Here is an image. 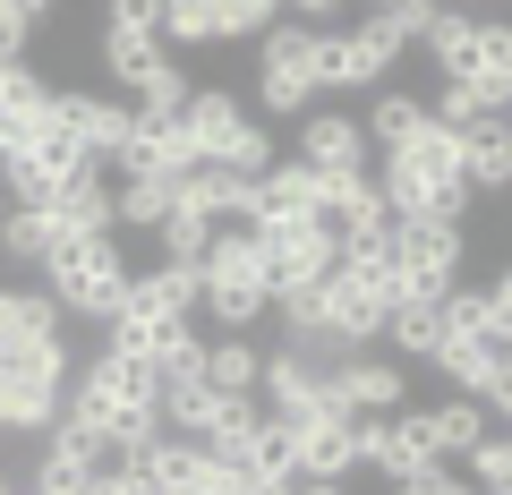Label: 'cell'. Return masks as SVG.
Returning <instances> with one entry per match:
<instances>
[{"label":"cell","mask_w":512,"mask_h":495,"mask_svg":"<svg viewBox=\"0 0 512 495\" xmlns=\"http://www.w3.org/2000/svg\"><path fill=\"white\" fill-rule=\"evenodd\" d=\"M69 410H86V419L103 427L111 453H137V444L163 427V385H154V359L103 342L94 359L69 367Z\"/></svg>","instance_id":"cell-1"},{"label":"cell","mask_w":512,"mask_h":495,"mask_svg":"<svg viewBox=\"0 0 512 495\" xmlns=\"http://www.w3.org/2000/svg\"><path fill=\"white\" fill-rule=\"evenodd\" d=\"M384 205L393 214H470V180H461V137L444 120H419L402 146H384V171H376Z\"/></svg>","instance_id":"cell-2"},{"label":"cell","mask_w":512,"mask_h":495,"mask_svg":"<svg viewBox=\"0 0 512 495\" xmlns=\"http://www.w3.org/2000/svg\"><path fill=\"white\" fill-rule=\"evenodd\" d=\"M197 274H205L197 316H214L222 333H248V325L274 316V282H265V239H256V222H214Z\"/></svg>","instance_id":"cell-3"},{"label":"cell","mask_w":512,"mask_h":495,"mask_svg":"<svg viewBox=\"0 0 512 495\" xmlns=\"http://www.w3.org/2000/svg\"><path fill=\"white\" fill-rule=\"evenodd\" d=\"M69 333H18L0 342V436H43L69 402Z\"/></svg>","instance_id":"cell-4"},{"label":"cell","mask_w":512,"mask_h":495,"mask_svg":"<svg viewBox=\"0 0 512 495\" xmlns=\"http://www.w3.org/2000/svg\"><path fill=\"white\" fill-rule=\"evenodd\" d=\"M128 274H137V265H128L120 231H69V239L52 248V257H43V291H52L69 316H94V325H103V316L120 308Z\"/></svg>","instance_id":"cell-5"},{"label":"cell","mask_w":512,"mask_h":495,"mask_svg":"<svg viewBox=\"0 0 512 495\" xmlns=\"http://www.w3.org/2000/svg\"><path fill=\"white\" fill-rule=\"evenodd\" d=\"M402 52H410L402 18L393 9H367L359 26H325L316 35V86L325 94H367V86H384V77L402 69Z\"/></svg>","instance_id":"cell-6"},{"label":"cell","mask_w":512,"mask_h":495,"mask_svg":"<svg viewBox=\"0 0 512 495\" xmlns=\"http://www.w3.org/2000/svg\"><path fill=\"white\" fill-rule=\"evenodd\" d=\"M180 120H188L197 163H231V171H265V163H274V129H265L256 103H239L231 86H188Z\"/></svg>","instance_id":"cell-7"},{"label":"cell","mask_w":512,"mask_h":495,"mask_svg":"<svg viewBox=\"0 0 512 495\" xmlns=\"http://www.w3.org/2000/svg\"><path fill=\"white\" fill-rule=\"evenodd\" d=\"M393 274H376V265H333L325 282H316V333H325V359L333 350H359V342H376L384 333V308H393Z\"/></svg>","instance_id":"cell-8"},{"label":"cell","mask_w":512,"mask_h":495,"mask_svg":"<svg viewBox=\"0 0 512 495\" xmlns=\"http://www.w3.org/2000/svg\"><path fill=\"white\" fill-rule=\"evenodd\" d=\"M461 222L453 214H393V291L402 299H444L461 282Z\"/></svg>","instance_id":"cell-9"},{"label":"cell","mask_w":512,"mask_h":495,"mask_svg":"<svg viewBox=\"0 0 512 495\" xmlns=\"http://www.w3.org/2000/svg\"><path fill=\"white\" fill-rule=\"evenodd\" d=\"M256 239H265V282L282 291H316V282L342 265V239L325 231V214H291V222H256Z\"/></svg>","instance_id":"cell-10"},{"label":"cell","mask_w":512,"mask_h":495,"mask_svg":"<svg viewBox=\"0 0 512 495\" xmlns=\"http://www.w3.org/2000/svg\"><path fill=\"white\" fill-rule=\"evenodd\" d=\"M111 461V436L86 419V410L60 402V419L43 427V461H35V487L43 495H94V478H103Z\"/></svg>","instance_id":"cell-11"},{"label":"cell","mask_w":512,"mask_h":495,"mask_svg":"<svg viewBox=\"0 0 512 495\" xmlns=\"http://www.w3.org/2000/svg\"><path fill=\"white\" fill-rule=\"evenodd\" d=\"M402 393H410V367L376 359L367 342L325 359V410H342V419H359V410H402Z\"/></svg>","instance_id":"cell-12"},{"label":"cell","mask_w":512,"mask_h":495,"mask_svg":"<svg viewBox=\"0 0 512 495\" xmlns=\"http://www.w3.org/2000/svg\"><path fill=\"white\" fill-rule=\"evenodd\" d=\"M77 163H86V146H77V137L60 129V120H43V129L26 137V146H9V154H0V188H9V205H43V197H52V188L69 180Z\"/></svg>","instance_id":"cell-13"},{"label":"cell","mask_w":512,"mask_h":495,"mask_svg":"<svg viewBox=\"0 0 512 495\" xmlns=\"http://www.w3.org/2000/svg\"><path fill=\"white\" fill-rule=\"evenodd\" d=\"M282 436H291V470H299V487H342V478L359 470V436H350L342 410L282 419Z\"/></svg>","instance_id":"cell-14"},{"label":"cell","mask_w":512,"mask_h":495,"mask_svg":"<svg viewBox=\"0 0 512 495\" xmlns=\"http://www.w3.org/2000/svg\"><path fill=\"white\" fill-rule=\"evenodd\" d=\"M291 154L308 171H367V129H359V111H325V103H308L291 120Z\"/></svg>","instance_id":"cell-15"},{"label":"cell","mask_w":512,"mask_h":495,"mask_svg":"<svg viewBox=\"0 0 512 495\" xmlns=\"http://www.w3.org/2000/svg\"><path fill=\"white\" fill-rule=\"evenodd\" d=\"M197 163V146H188V120L180 111H137L128 120V137L111 146V180H128V171H163V180H180V171Z\"/></svg>","instance_id":"cell-16"},{"label":"cell","mask_w":512,"mask_h":495,"mask_svg":"<svg viewBox=\"0 0 512 495\" xmlns=\"http://www.w3.org/2000/svg\"><path fill=\"white\" fill-rule=\"evenodd\" d=\"M52 120H60L86 154H103V163H111V146L128 137L137 103H128V94H103V86H52Z\"/></svg>","instance_id":"cell-17"},{"label":"cell","mask_w":512,"mask_h":495,"mask_svg":"<svg viewBox=\"0 0 512 495\" xmlns=\"http://www.w3.org/2000/svg\"><path fill=\"white\" fill-rule=\"evenodd\" d=\"M256 402L274 410V419H308V410H325V359L299 342L265 350V367H256Z\"/></svg>","instance_id":"cell-18"},{"label":"cell","mask_w":512,"mask_h":495,"mask_svg":"<svg viewBox=\"0 0 512 495\" xmlns=\"http://www.w3.org/2000/svg\"><path fill=\"white\" fill-rule=\"evenodd\" d=\"M171 197L205 222H248L256 214V171H231V163H188L171 180Z\"/></svg>","instance_id":"cell-19"},{"label":"cell","mask_w":512,"mask_h":495,"mask_svg":"<svg viewBox=\"0 0 512 495\" xmlns=\"http://www.w3.org/2000/svg\"><path fill=\"white\" fill-rule=\"evenodd\" d=\"M43 205L60 214V231H120V222H111V163H103V154H86Z\"/></svg>","instance_id":"cell-20"},{"label":"cell","mask_w":512,"mask_h":495,"mask_svg":"<svg viewBox=\"0 0 512 495\" xmlns=\"http://www.w3.org/2000/svg\"><path fill=\"white\" fill-rule=\"evenodd\" d=\"M316 205H325V171H308L299 154L291 163L274 154V163L256 171V214L248 222H291V214H316Z\"/></svg>","instance_id":"cell-21"},{"label":"cell","mask_w":512,"mask_h":495,"mask_svg":"<svg viewBox=\"0 0 512 495\" xmlns=\"http://www.w3.org/2000/svg\"><path fill=\"white\" fill-rule=\"evenodd\" d=\"M43 120H52V86H43L26 60H0V154L26 146Z\"/></svg>","instance_id":"cell-22"},{"label":"cell","mask_w":512,"mask_h":495,"mask_svg":"<svg viewBox=\"0 0 512 495\" xmlns=\"http://www.w3.org/2000/svg\"><path fill=\"white\" fill-rule=\"evenodd\" d=\"M461 180H470V197H512V129H504V111L478 120V129H461Z\"/></svg>","instance_id":"cell-23"},{"label":"cell","mask_w":512,"mask_h":495,"mask_svg":"<svg viewBox=\"0 0 512 495\" xmlns=\"http://www.w3.org/2000/svg\"><path fill=\"white\" fill-rule=\"evenodd\" d=\"M60 239H69V231H60L52 205H9V214H0V257L26 265V274H43V257H52Z\"/></svg>","instance_id":"cell-24"},{"label":"cell","mask_w":512,"mask_h":495,"mask_svg":"<svg viewBox=\"0 0 512 495\" xmlns=\"http://www.w3.org/2000/svg\"><path fill=\"white\" fill-rule=\"evenodd\" d=\"M94 52H103V77H111V86L128 94L137 77L154 69V60L171 52V43H163V35H137V26H94Z\"/></svg>","instance_id":"cell-25"},{"label":"cell","mask_w":512,"mask_h":495,"mask_svg":"<svg viewBox=\"0 0 512 495\" xmlns=\"http://www.w3.org/2000/svg\"><path fill=\"white\" fill-rule=\"evenodd\" d=\"M470 43H478V9H453V0H444L436 18H427L419 52L436 60V77H470Z\"/></svg>","instance_id":"cell-26"},{"label":"cell","mask_w":512,"mask_h":495,"mask_svg":"<svg viewBox=\"0 0 512 495\" xmlns=\"http://www.w3.org/2000/svg\"><path fill=\"white\" fill-rule=\"evenodd\" d=\"M384 342H393V359H436L444 308L436 299H393V308H384Z\"/></svg>","instance_id":"cell-27"},{"label":"cell","mask_w":512,"mask_h":495,"mask_svg":"<svg viewBox=\"0 0 512 495\" xmlns=\"http://www.w3.org/2000/svg\"><path fill=\"white\" fill-rule=\"evenodd\" d=\"M256 367H265V350H256L248 333H222V342H205V385L231 393V402H256Z\"/></svg>","instance_id":"cell-28"},{"label":"cell","mask_w":512,"mask_h":495,"mask_svg":"<svg viewBox=\"0 0 512 495\" xmlns=\"http://www.w3.org/2000/svg\"><path fill=\"white\" fill-rule=\"evenodd\" d=\"M308 103H325L308 69H291V60H256V111H265V120H299Z\"/></svg>","instance_id":"cell-29"},{"label":"cell","mask_w":512,"mask_h":495,"mask_svg":"<svg viewBox=\"0 0 512 495\" xmlns=\"http://www.w3.org/2000/svg\"><path fill=\"white\" fill-rule=\"evenodd\" d=\"M163 214H171V180H163V171H128V180H111V222H120V231H154Z\"/></svg>","instance_id":"cell-30"},{"label":"cell","mask_w":512,"mask_h":495,"mask_svg":"<svg viewBox=\"0 0 512 495\" xmlns=\"http://www.w3.org/2000/svg\"><path fill=\"white\" fill-rule=\"evenodd\" d=\"M163 43L171 52H231L222 43V0H163Z\"/></svg>","instance_id":"cell-31"},{"label":"cell","mask_w":512,"mask_h":495,"mask_svg":"<svg viewBox=\"0 0 512 495\" xmlns=\"http://www.w3.org/2000/svg\"><path fill=\"white\" fill-rule=\"evenodd\" d=\"M504 111V94L495 86H478V77H436V103H427V120H444V129H478V120H495Z\"/></svg>","instance_id":"cell-32"},{"label":"cell","mask_w":512,"mask_h":495,"mask_svg":"<svg viewBox=\"0 0 512 495\" xmlns=\"http://www.w3.org/2000/svg\"><path fill=\"white\" fill-rule=\"evenodd\" d=\"M367 94H376V103L359 111V129H367V146H376V154L402 146V137L427 120V103H419V94H402V86H367Z\"/></svg>","instance_id":"cell-33"},{"label":"cell","mask_w":512,"mask_h":495,"mask_svg":"<svg viewBox=\"0 0 512 495\" xmlns=\"http://www.w3.org/2000/svg\"><path fill=\"white\" fill-rule=\"evenodd\" d=\"M222 410H231V393H214L197 376V385H163V427H180V436H214Z\"/></svg>","instance_id":"cell-34"},{"label":"cell","mask_w":512,"mask_h":495,"mask_svg":"<svg viewBox=\"0 0 512 495\" xmlns=\"http://www.w3.org/2000/svg\"><path fill=\"white\" fill-rule=\"evenodd\" d=\"M436 308H444V342H487V333H504V325H495V291H470V282H453Z\"/></svg>","instance_id":"cell-35"},{"label":"cell","mask_w":512,"mask_h":495,"mask_svg":"<svg viewBox=\"0 0 512 495\" xmlns=\"http://www.w3.org/2000/svg\"><path fill=\"white\" fill-rule=\"evenodd\" d=\"M470 77L495 86L512 103V18H478V43H470Z\"/></svg>","instance_id":"cell-36"},{"label":"cell","mask_w":512,"mask_h":495,"mask_svg":"<svg viewBox=\"0 0 512 495\" xmlns=\"http://www.w3.org/2000/svg\"><path fill=\"white\" fill-rule=\"evenodd\" d=\"M487 402H478V393H444V402H436V436H444V461H461V453H470V444L478 436H487Z\"/></svg>","instance_id":"cell-37"},{"label":"cell","mask_w":512,"mask_h":495,"mask_svg":"<svg viewBox=\"0 0 512 495\" xmlns=\"http://www.w3.org/2000/svg\"><path fill=\"white\" fill-rule=\"evenodd\" d=\"M461 461H470V487H487V495H512V419H495V427H487V436H478Z\"/></svg>","instance_id":"cell-38"},{"label":"cell","mask_w":512,"mask_h":495,"mask_svg":"<svg viewBox=\"0 0 512 495\" xmlns=\"http://www.w3.org/2000/svg\"><path fill=\"white\" fill-rule=\"evenodd\" d=\"M146 239H154V248H163V257H188V265H197V257H205V239H214V222H205V214H188V205L171 197V214L154 222Z\"/></svg>","instance_id":"cell-39"},{"label":"cell","mask_w":512,"mask_h":495,"mask_svg":"<svg viewBox=\"0 0 512 495\" xmlns=\"http://www.w3.org/2000/svg\"><path fill=\"white\" fill-rule=\"evenodd\" d=\"M128 103H137V111H163V120H171V111H180L188 103V69H180V60H154V69L146 77H137V86H128Z\"/></svg>","instance_id":"cell-40"},{"label":"cell","mask_w":512,"mask_h":495,"mask_svg":"<svg viewBox=\"0 0 512 495\" xmlns=\"http://www.w3.org/2000/svg\"><path fill=\"white\" fill-rule=\"evenodd\" d=\"M197 376H205V333L180 325L163 350H154V385H197Z\"/></svg>","instance_id":"cell-41"},{"label":"cell","mask_w":512,"mask_h":495,"mask_svg":"<svg viewBox=\"0 0 512 495\" xmlns=\"http://www.w3.org/2000/svg\"><path fill=\"white\" fill-rule=\"evenodd\" d=\"M282 18V0H222V43H256Z\"/></svg>","instance_id":"cell-42"},{"label":"cell","mask_w":512,"mask_h":495,"mask_svg":"<svg viewBox=\"0 0 512 495\" xmlns=\"http://www.w3.org/2000/svg\"><path fill=\"white\" fill-rule=\"evenodd\" d=\"M103 26H137V35H163V0H111Z\"/></svg>","instance_id":"cell-43"},{"label":"cell","mask_w":512,"mask_h":495,"mask_svg":"<svg viewBox=\"0 0 512 495\" xmlns=\"http://www.w3.org/2000/svg\"><path fill=\"white\" fill-rule=\"evenodd\" d=\"M393 487L402 495H453V470H444V461H419V470H402Z\"/></svg>","instance_id":"cell-44"},{"label":"cell","mask_w":512,"mask_h":495,"mask_svg":"<svg viewBox=\"0 0 512 495\" xmlns=\"http://www.w3.org/2000/svg\"><path fill=\"white\" fill-rule=\"evenodd\" d=\"M26 35H35V26L18 18V0H0V60H26Z\"/></svg>","instance_id":"cell-45"},{"label":"cell","mask_w":512,"mask_h":495,"mask_svg":"<svg viewBox=\"0 0 512 495\" xmlns=\"http://www.w3.org/2000/svg\"><path fill=\"white\" fill-rule=\"evenodd\" d=\"M350 0H282V18H308V26H333Z\"/></svg>","instance_id":"cell-46"},{"label":"cell","mask_w":512,"mask_h":495,"mask_svg":"<svg viewBox=\"0 0 512 495\" xmlns=\"http://www.w3.org/2000/svg\"><path fill=\"white\" fill-rule=\"evenodd\" d=\"M436 9H444V0H402V9H393V18H402V35H410V43H419V35H427V18H436Z\"/></svg>","instance_id":"cell-47"},{"label":"cell","mask_w":512,"mask_h":495,"mask_svg":"<svg viewBox=\"0 0 512 495\" xmlns=\"http://www.w3.org/2000/svg\"><path fill=\"white\" fill-rule=\"evenodd\" d=\"M487 291H495V325H504V333H512V265H504V274H495V282H487Z\"/></svg>","instance_id":"cell-48"},{"label":"cell","mask_w":512,"mask_h":495,"mask_svg":"<svg viewBox=\"0 0 512 495\" xmlns=\"http://www.w3.org/2000/svg\"><path fill=\"white\" fill-rule=\"evenodd\" d=\"M18 18H26V26H52V18H60V0H18Z\"/></svg>","instance_id":"cell-49"},{"label":"cell","mask_w":512,"mask_h":495,"mask_svg":"<svg viewBox=\"0 0 512 495\" xmlns=\"http://www.w3.org/2000/svg\"><path fill=\"white\" fill-rule=\"evenodd\" d=\"M453 9H495V0H453Z\"/></svg>","instance_id":"cell-50"},{"label":"cell","mask_w":512,"mask_h":495,"mask_svg":"<svg viewBox=\"0 0 512 495\" xmlns=\"http://www.w3.org/2000/svg\"><path fill=\"white\" fill-rule=\"evenodd\" d=\"M367 9H402V0H367Z\"/></svg>","instance_id":"cell-51"},{"label":"cell","mask_w":512,"mask_h":495,"mask_svg":"<svg viewBox=\"0 0 512 495\" xmlns=\"http://www.w3.org/2000/svg\"><path fill=\"white\" fill-rule=\"evenodd\" d=\"M0 214H9V197H0Z\"/></svg>","instance_id":"cell-52"},{"label":"cell","mask_w":512,"mask_h":495,"mask_svg":"<svg viewBox=\"0 0 512 495\" xmlns=\"http://www.w3.org/2000/svg\"><path fill=\"white\" fill-rule=\"evenodd\" d=\"M0 487H9V478H0Z\"/></svg>","instance_id":"cell-53"}]
</instances>
